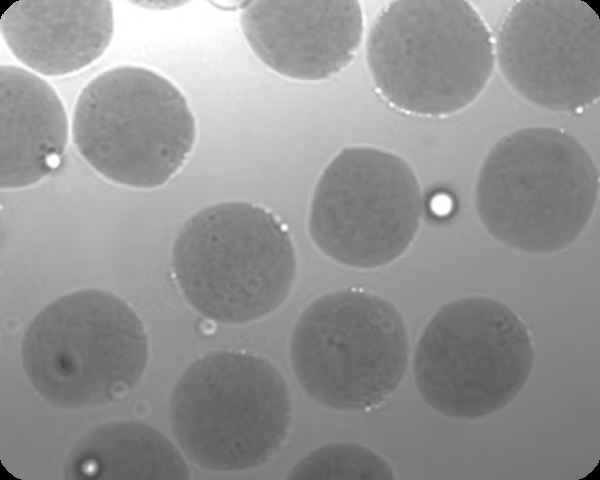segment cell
Masks as SVG:
<instances>
[{"label": "cell", "instance_id": "cell-1", "mask_svg": "<svg viewBox=\"0 0 600 480\" xmlns=\"http://www.w3.org/2000/svg\"><path fill=\"white\" fill-rule=\"evenodd\" d=\"M373 85L407 114L444 117L470 106L495 66L494 40L465 0H397L376 16L366 39Z\"/></svg>", "mask_w": 600, "mask_h": 480}, {"label": "cell", "instance_id": "cell-2", "mask_svg": "<svg viewBox=\"0 0 600 480\" xmlns=\"http://www.w3.org/2000/svg\"><path fill=\"white\" fill-rule=\"evenodd\" d=\"M599 176L570 134L534 126L499 139L484 159L475 206L486 231L522 252L548 254L571 245L597 203Z\"/></svg>", "mask_w": 600, "mask_h": 480}, {"label": "cell", "instance_id": "cell-3", "mask_svg": "<svg viewBox=\"0 0 600 480\" xmlns=\"http://www.w3.org/2000/svg\"><path fill=\"white\" fill-rule=\"evenodd\" d=\"M175 281L202 316L244 324L286 300L296 276V253L285 224L270 210L225 201L190 216L171 253Z\"/></svg>", "mask_w": 600, "mask_h": 480}, {"label": "cell", "instance_id": "cell-4", "mask_svg": "<svg viewBox=\"0 0 600 480\" xmlns=\"http://www.w3.org/2000/svg\"><path fill=\"white\" fill-rule=\"evenodd\" d=\"M169 411L183 453L217 472L269 462L292 421L281 372L268 359L241 351H214L195 360L175 384Z\"/></svg>", "mask_w": 600, "mask_h": 480}, {"label": "cell", "instance_id": "cell-5", "mask_svg": "<svg viewBox=\"0 0 600 480\" xmlns=\"http://www.w3.org/2000/svg\"><path fill=\"white\" fill-rule=\"evenodd\" d=\"M71 133L83 160L129 188L169 182L193 151L197 126L181 90L143 66L120 65L92 78L76 100Z\"/></svg>", "mask_w": 600, "mask_h": 480}, {"label": "cell", "instance_id": "cell-6", "mask_svg": "<svg viewBox=\"0 0 600 480\" xmlns=\"http://www.w3.org/2000/svg\"><path fill=\"white\" fill-rule=\"evenodd\" d=\"M22 363L45 401L73 409L107 404L140 380L148 337L135 311L118 296L86 289L40 311L22 340Z\"/></svg>", "mask_w": 600, "mask_h": 480}, {"label": "cell", "instance_id": "cell-7", "mask_svg": "<svg viewBox=\"0 0 600 480\" xmlns=\"http://www.w3.org/2000/svg\"><path fill=\"white\" fill-rule=\"evenodd\" d=\"M408 361L401 313L381 296L360 289L315 299L291 335L290 362L300 387L333 410L379 406L401 384Z\"/></svg>", "mask_w": 600, "mask_h": 480}, {"label": "cell", "instance_id": "cell-8", "mask_svg": "<svg viewBox=\"0 0 600 480\" xmlns=\"http://www.w3.org/2000/svg\"><path fill=\"white\" fill-rule=\"evenodd\" d=\"M534 364L530 332L506 304L463 297L442 305L417 342L413 372L423 400L456 419H478L507 406Z\"/></svg>", "mask_w": 600, "mask_h": 480}, {"label": "cell", "instance_id": "cell-9", "mask_svg": "<svg viewBox=\"0 0 600 480\" xmlns=\"http://www.w3.org/2000/svg\"><path fill=\"white\" fill-rule=\"evenodd\" d=\"M422 196L410 164L371 146H348L321 173L308 219L310 237L328 258L374 269L402 256L421 221Z\"/></svg>", "mask_w": 600, "mask_h": 480}, {"label": "cell", "instance_id": "cell-10", "mask_svg": "<svg viewBox=\"0 0 600 480\" xmlns=\"http://www.w3.org/2000/svg\"><path fill=\"white\" fill-rule=\"evenodd\" d=\"M495 63L524 100L578 112L600 96V20L581 0H521L494 40Z\"/></svg>", "mask_w": 600, "mask_h": 480}, {"label": "cell", "instance_id": "cell-11", "mask_svg": "<svg viewBox=\"0 0 600 480\" xmlns=\"http://www.w3.org/2000/svg\"><path fill=\"white\" fill-rule=\"evenodd\" d=\"M240 26L270 70L296 81H322L353 61L363 37L357 1H252Z\"/></svg>", "mask_w": 600, "mask_h": 480}, {"label": "cell", "instance_id": "cell-12", "mask_svg": "<svg viewBox=\"0 0 600 480\" xmlns=\"http://www.w3.org/2000/svg\"><path fill=\"white\" fill-rule=\"evenodd\" d=\"M108 0H20L2 14L3 40L30 71L47 77L78 72L98 60L114 35Z\"/></svg>", "mask_w": 600, "mask_h": 480}, {"label": "cell", "instance_id": "cell-13", "mask_svg": "<svg viewBox=\"0 0 600 480\" xmlns=\"http://www.w3.org/2000/svg\"><path fill=\"white\" fill-rule=\"evenodd\" d=\"M0 185L13 190L34 185L60 164L69 121L54 87L15 65L0 68Z\"/></svg>", "mask_w": 600, "mask_h": 480}, {"label": "cell", "instance_id": "cell-14", "mask_svg": "<svg viewBox=\"0 0 600 480\" xmlns=\"http://www.w3.org/2000/svg\"><path fill=\"white\" fill-rule=\"evenodd\" d=\"M64 476L72 480L190 478L180 451L154 427L119 420L95 427L74 446Z\"/></svg>", "mask_w": 600, "mask_h": 480}, {"label": "cell", "instance_id": "cell-15", "mask_svg": "<svg viewBox=\"0 0 600 480\" xmlns=\"http://www.w3.org/2000/svg\"><path fill=\"white\" fill-rule=\"evenodd\" d=\"M288 479H388L390 465L372 450L355 443H332L313 450L290 470Z\"/></svg>", "mask_w": 600, "mask_h": 480}]
</instances>
